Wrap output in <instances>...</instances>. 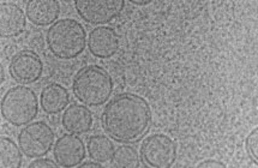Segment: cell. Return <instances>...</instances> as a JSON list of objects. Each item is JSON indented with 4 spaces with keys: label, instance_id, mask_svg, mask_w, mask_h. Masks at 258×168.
I'll use <instances>...</instances> for the list:
<instances>
[{
    "label": "cell",
    "instance_id": "obj_16",
    "mask_svg": "<svg viewBox=\"0 0 258 168\" xmlns=\"http://www.w3.org/2000/svg\"><path fill=\"white\" fill-rule=\"evenodd\" d=\"M21 148L9 137L0 138V166L3 168H20L22 167Z\"/></svg>",
    "mask_w": 258,
    "mask_h": 168
},
{
    "label": "cell",
    "instance_id": "obj_15",
    "mask_svg": "<svg viewBox=\"0 0 258 168\" xmlns=\"http://www.w3.org/2000/svg\"><path fill=\"white\" fill-rule=\"evenodd\" d=\"M115 149L111 138L103 135L91 136L88 142V153L93 161L103 163L113 158Z\"/></svg>",
    "mask_w": 258,
    "mask_h": 168
},
{
    "label": "cell",
    "instance_id": "obj_17",
    "mask_svg": "<svg viewBox=\"0 0 258 168\" xmlns=\"http://www.w3.org/2000/svg\"><path fill=\"white\" fill-rule=\"evenodd\" d=\"M113 163L119 168H137L140 156L137 150L130 145H120L113 154Z\"/></svg>",
    "mask_w": 258,
    "mask_h": 168
},
{
    "label": "cell",
    "instance_id": "obj_1",
    "mask_svg": "<svg viewBox=\"0 0 258 168\" xmlns=\"http://www.w3.org/2000/svg\"><path fill=\"white\" fill-rule=\"evenodd\" d=\"M102 128L109 138L119 143H136L152 125V109L146 99L124 93L107 103L101 117Z\"/></svg>",
    "mask_w": 258,
    "mask_h": 168
},
{
    "label": "cell",
    "instance_id": "obj_9",
    "mask_svg": "<svg viewBox=\"0 0 258 168\" xmlns=\"http://www.w3.org/2000/svg\"><path fill=\"white\" fill-rule=\"evenodd\" d=\"M53 155L59 167L70 168L80 166L82 161L86 158V145L76 135H62L55 142Z\"/></svg>",
    "mask_w": 258,
    "mask_h": 168
},
{
    "label": "cell",
    "instance_id": "obj_13",
    "mask_svg": "<svg viewBox=\"0 0 258 168\" xmlns=\"http://www.w3.org/2000/svg\"><path fill=\"white\" fill-rule=\"evenodd\" d=\"M61 125L66 131L74 135L87 134L93 128V114L83 104H71L62 113Z\"/></svg>",
    "mask_w": 258,
    "mask_h": 168
},
{
    "label": "cell",
    "instance_id": "obj_4",
    "mask_svg": "<svg viewBox=\"0 0 258 168\" xmlns=\"http://www.w3.org/2000/svg\"><path fill=\"white\" fill-rule=\"evenodd\" d=\"M39 113V100L35 91L24 85L12 87L2 99V116L14 126L30 124Z\"/></svg>",
    "mask_w": 258,
    "mask_h": 168
},
{
    "label": "cell",
    "instance_id": "obj_6",
    "mask_svg": "<svg viewBox=\"0 0 258 168\" xmlns=\"http://www.w3.org/2000/svg\"><path fill=\"white\" fill-rule=\"evenodd\" d=\"M141 158L147 167L169 168L177 160V144L166 135H152L142 143Z\"/></svg>",
    "mask_w": 258,
    "mask_h": 168
},
{
    "label": "cell",
    "instance_id": "obj_2",
    "mask_svg": "<svg viewBox=\"0 0 258 168\" xmlns=\"http://www.w3.org/2000/svg\"><path fill=\"white\" fill-rule=\"evenodd\" d=\"M72 91L75 97L87 106H102L112 95V77L101 66H86L75 76Z\"/></svg>",
    "mask_w": 258,
    "mask_h": 168
},
{
    "label": "cell",
    "instance_id": "obj_21",
    "mask_svg": "<svg viewBox=\"0 0 258 168\" xmlns=\"http://www.w3.org/2000/svg\"><path fill=\"white\" fill-rule=\"evenodd\" d=\"M100 168V167H102V164L100 163V162H84V163H81L80 164V168Z\"/></svg>",
    "mask_w": 258,
    "mask_h": 168
},
{
    "label": "cell",
    "instance_id": "obj_18",
    "mask_svg": "<svg viewBox=\"0 0 258 168\" xmlns=\"http://www.w3.org/2000/svg\"><path fill=\"white\" fill-rule=\"evenodd\" d=\"M245 147H246L247 154L252 158L254 164H258V129L256 128L250 132L247 136L246 141H245Z\"/></svg>",
    "mask_w": 258,
    "mask_h": 168
},
{
    "label": "cell",
    "instance_id": "obj_12",
    "mask_svg": "<svg viewBox=\"0 0 258 168\" xmlns=\"http://www.w3.org/2000/svg\"><path fill=\"white\" fill-rule=\"evenodd\" d=\"M26 15L31 23L39 27L54 24L60 15V4L58 0H30L27 3Z\"/></svg>",
    "mask_w": 258,
    "mask_h": 168
},
{
    "label": "cell",
    "instance_id": "obj_20",
    "mask_svg": "<svg viewBox=\"0 0 258 168\" xmlns=\"http://www.w3.org/2000/svg\"><path fill=\"white\" fill-rule=\"evenodd\" d=\"M198 168H226V164L218 160H206L197 166Z\"/></svg>",
    "mask_w": 258,
    "mask_h": 168
},
{
    "label": "cell",
    "instance_id": "obj_22",
    "mask_svg": "<svg viewBox=\"0 0 258 168\" xmlns=\"http://www.w3.org/2000/svg\"><path fill=\"white\" fill-rule=\"evenodd\" d=\"M132 3L136 5H148V4H150L152 2H132Z\"/></svg>",
    "mask_w": 258,
    "mask_h": 168
},
{
    "label": "cell",
    "instance_id": "obj_5",
    "mask_svg": "<svg viewBox=\"0 0 258 168\" xmlns=\"http://www.w3.org/2000/svg\"><path fill=\"white\" fill-rule=\"evenodd\" d=\"M54 131L45 122L28 124L18 135L22 153L30 158L43 157L51 151L54 143Z\"/></svg>",
    "mask_w": 258,
    "mask_h": 168
},
{
    "label": "cell",
    "instance_id": "obj_7",
    "mask_svg": "<svg viewBox=\"0 0 258 168\" xmlns=\"http://www.w3.org/2000/svg\"><path fill=\"white\" fill-rule=\"evenodd\" d=\"M75 8L87 23L106 24L120 15L125 0H76Z\"/></svg>",
    "mask_w": 258,
    "mask_h": 168
},
{
    "label": "cell",
    "instance_id": "obj_23",
    "mask_svg": "<svg viewBox=\"0 0 258 168\" xmlns=\"http://www.w3.org/2000/svg\"><path fill=\"white\" fill-rule=\"evenodd\" d=\"M2 82H4V68L2 66Z\"/></svg>",
    "mask_w": 258,
    "mask_h": 168
},
{
    "label": "cell",
    "instance_id": "obj_19",
    "mask_svg": "<svg viewBox=\"0 0 258 168\" xmlns=\"http://www.w3.org/2000/svg\"><path fill=\"white\" fill-rule=\"evenodd\" d=\"M59 167V164L54 162V161L49 160V158H42L39 157L37 160L33 161L29 164V168H56Z\"/></svg>",
    "mask_w": 258,
    "mask_h": 168
},
{
    "label": "cell",
    "instance_id": "obj_14",
    "mask_svg": "<svg viewBox=\"0 0 258 168\" xmlns=\"http://www.w3.org/2000/svg\"><path fill=\"white\" fill-rule=\"evenodd\" d=\"M70 102V94L68 89L59 83L46 85L41 91L40 103L43 112L47 114L60 113Z\"/></svg>",
    "mask_w": 258,
    "mask_h": 168
},
{
    "label": "cell",
    "instance_id": "obj_10",
    "mask_svg": "<svg viewBox=\"0 0 258 168\" xmlns=\"http://www.w3.org/2000/svg\"><path fill=\"white\" fill-rule=\"evenodd\" d=\"M119 47H120L119 35L111 27H97L89 34L88 48L96 58H112L116 54Z\"/></svg>",
    "mask_w": 258,
    "mask_h": 168
},
{
    "label": "cell",
    "instance_id": "obj_8",
    "mask_svg": "<svg viewBox=\"0 0 258 168\" xmlns=\"http://www.w3.org/2000/svg\"><path fill=\"white\" fill-rule=\"evenodd\" d=\"M9 71L18 84H30L41 78L43 74V63L34 50H21L11 59Z\"/></svg>",
    "mask_w": 258,
    "mask_h": 168
},
{
    "label": "cell",
    "instance_id": "obj_3",
    "mask_svg": "<svg viewBox=\"0 0 258 168\" xmlns=\"http://www.w3.org/2000/svg\"><path fill=\"white\" fill-rule=\"evenodd\" d=\"M46 41L53 55L61 60H70L86 49L87 34L78 21L62 18L49 28Z\"/></svg>",
    "mask_w": 258,
    "mask_h": 168
},
{
    "label": "cell",
    "instance_id": "obj_11",
    "mask_svg": "<svg viewBox=\"0 0 258 168\" xmlns=\"http://www.w3.org/2000/svg\"><path fill=\"white\" fill-rule=\"evenodd\" d=\"M27 15L14 3H3L0 6V34L2 37L20 36L26 29Z\"/></svg>",
    "mask_w": 258,
    "mask_h": 168
}]
</instances>
